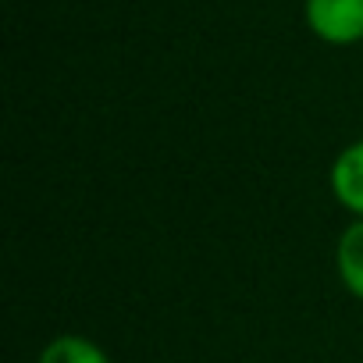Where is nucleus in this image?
<instances>
[{
  "label": "nucleus",
  "mask_w": 363,
  "mask_h": 363,
  "mask_svg": "<svg viewBox=\"0 0 363 363\" xmlns=\"http://www.w3.org/2000/svg\"><path fill=\"white\" fill-rule=\"evenodd\" d=\"M303 22L328 47L363 43V0H303Z\"/></svg>",
  "instance_id": "f257e3e1"
},
{
  "label": "nucleus",
  "mask_w": 363,
  "mask_h": 363,
  "mask_svg": "<svg viewBox=\"0 0 363 363\" xmlns=\"http://www.w3.org/2000/svg\"><path fill=\"white\" fill-rule=\"evenodd\" d=\"M328 186L338 207H345L352 218H363V139H352L338 150L328 171Z\"/></svg>",
  "instance_id": "f03ea898"
},
{
  "label": "nucleus",
  "mask_w": 363,
  "mask_h": 363,
  "mask_svg": "<svg viewBox=\"0 0 363 363\" xmlns=\"http://www.w3.org/2000/svg\"><path fill=\"white\" fill-rule=\"evenodd\" d=\"M335 274L352 299H363V218H352L335 242Z\"/></svg>",
  "instance_id": "7ed1b4c3"
},
{
  "label": "nucleus",
  "mask_w": 363,
  "mask_h": 363,
  "mask_svg": "<svg viewBox=\"0 0 363 363\" xmlns=\"http://www.w3.org/2000/svg\"><path fill=\"white\" fill-rule=\"evenodd\" d=\"M36 363H111V356L93 338L68 331V335H54L40 349V359Z\"/></svg>",
  "instance_id": "20e7f679"
}]
</instances>
